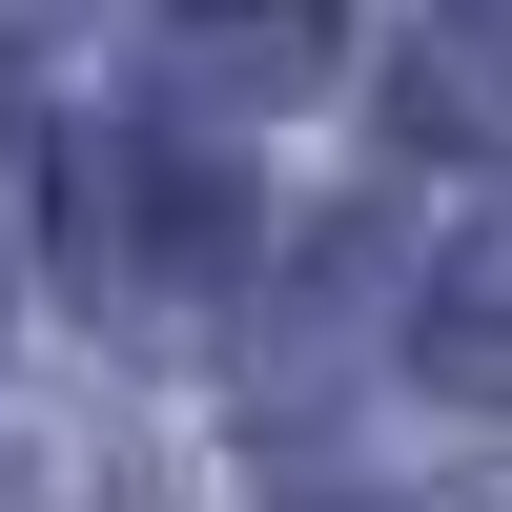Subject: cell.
I'll use <instances>...</instances> for the list:
<instances>
[{
    "label": "cell",
    "mask_w": 512,
    "mask_h": 512,
    "mask_svg": "<svg viewBox=\"0 0 512 512\" xmlns=\"http://www.w3.org/2000/svg\"><path fill=\"white\" fill-rule=\"evenodd\" d=\"M164 41H185L205 82H328L349 0H164Z\"/></svg>",
    "instance_id": "2"
},
{
    "label": "cell",
    "mask_w": 512,
    "mask_h": 512,
    "mask_svg": "<svg viewBox=\"0 0 512 512\" xmlns=\"http://www.w3.org/2000/svg\"><path fill=\"white\" fill-rule=\"evenodd\" d=\"M410 369H431L451 410H512V226L451 246V287H431V328H410Z\"/></svg>",
    "instance_id": "1"
}]
</instances>
